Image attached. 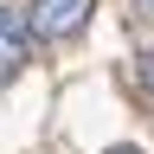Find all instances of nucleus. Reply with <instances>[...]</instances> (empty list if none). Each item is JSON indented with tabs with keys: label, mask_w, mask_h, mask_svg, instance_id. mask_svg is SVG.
<instances>
[{
	"label": "nucleus",
	"mask_w": 154,
	"mask_h": 154,
	"mask_svg": "<svg viewBox=\"0 0 154 154\" xmlns=\"http://www.w3.org/2000/svg\"><path fill=\"white\" fill-rule=\"evenodd\" d=\"M90 13H96V0H32L26 7V32L32 38H71V32L90 26Z\"/></svg>",
	"instance_id": "f257e3e1"
},
{
	"label": "nucleus",
	"mask_w": 154,
	"mask_h": 154,
	"mask_svg": "<svg viewBox=\"0 0 154 154\" xmlns=\"http://www.w3.org/2000/svg\"><path fill=\"white\" fill-rule=\"evenodd\" d=\"M26 58H32V32L19 26L7 7H0V90H7L19 71H26Z\"/></svg>",
	"instance_id": "f03ea898"
},
{
	"label": "nucleus",
	"mask_w": 154,
	"mask_h": 154,
	"mask_svg": "<svg viewBox=\"0 0 154 154\" xmlns=\"http://www.w3.org/2000/svg\"><path fill=\"white\" fill-rule=\"evenodd\" d=\"M141 84H148V90H154V51H148V58H141Z\"/></svg>",
	"instance_id": "7ed1b4c3"
},
{
	"label": "nucleus",
	"mask_w": 154,
	"mask_h": 154,
	"mask_svg": "<svg viewBox=\"0 0 154 154\" xmlns=\"http://www.w3.org/2000/svg\"><path fill=\"white\" fill-rule=\"evenodd\" d=\"M135 19H154V0H135Z\"/></svg>",
	"instance_id": "20e7f679"
},
{
	"label": "nucleus",
	"mask_w": 154,
	"mask_h": 154,
	"mask_svg": "<svg viewBox=\"0 0 154 154\" xmlns=\"http://www.w3.org/2000/svg\"><path fill=\"white\" fill-rule=\"evenodd\" d=\"M109 154H141V148H109Z\"/></svg>",
	"instance_id": "39448f33"
}]
</instances>
